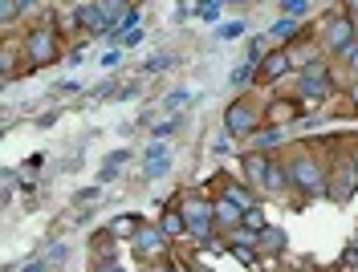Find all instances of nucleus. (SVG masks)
<instances>
[{"label": "nucleus", "instance_id": "obj_1", "mask_svg": "<svg viewBox=\"0 0 358 272\" xmlns=\"http://www.w3.org/2000/svg\"><path fill=\"white\" fill-rule=\"evenodd\" d=\"M289 175H293V187H297L301 195H310V199L330 195V183H326L322 163H313V159H293V163H289Z\"/></svg>", "mask_w": 358, "mask_h": 272}, {"label": "nucleus", "instance_id": "obj_2", "mask_svg": "<svg viewBox=\"0 0 358 272\" xmlns=\"http://www.w3.org/2000/svg\"><path fill=\"white\" fill-rule=\"evenodd\" d=\"M184 220H188V232L195 236V240H208V236H212V227H216V204L191 195L188 204H184Z\"/></svg>", "mask_w": 358, "mask_h": 272}, {"label": "nucleus", "instance_id": "obj_3", "mask_svg": "<svg viewBox=\"0 0 358 272\" xmlns=\"http://www.w3.org/2000/svg\"><path fill=\"white\" fill-rule=\"evenodd\" d=\"M24 53H29V69H41L57 57V37L53 29H33L29 41H24Z\"/></svg>", "mask_w": 358, "mask_h": 272}, {"label": "nucleus", "instance_id": "obj_4", "mask_svg": "<svg viewBox=\"0 0 358 272\" xmlns=\"http://www.w3.org/2000/svg\"><path fill=\"white\" fill-rule=\"evenodd\" d=\"M73 24L77 29H86V33H94V37H102V33H110L114 29V21H110V13L102 8V4H77V13H73Z\"/></svg>", "mask_w": 358, "mask_h": 272}, {"label": "nucleus", "instance_id": "obj_5", "mask_svg": "<svg viewBox=\"0 0 358 272\" xmlns=\"http://www.w3.org/2000/svg\"><path fill=\"white\" fill-rule=\"evenodd\" d=\"M224 130L228 135H257V110L248 102H232L224 110Z\"/></svg>", "mask_w": 358, "mask_h": 272}, {"label": "nucleus", "instance_id": "obj_6", "mask_svg": "<svg viewBox=\"0 0 358 272\" xmlns=\"http://www.w3.org/2000/svg\"><path fill=\"white\" fill-rule=\"evenodd\" d=\"M167 248V232L163 227H139L135 232V252L143 256V260H159Z\"/></svg>", "mask_w": 358, "mask_h": 272}, {"label": "nucleus", "instance_id": "obj_7", "mask_svg": "<svg viewBox=\"0 0 358 272\" xmlns=\"http://www.w3.org/2000/svg\"><path fill=\"white\" fill-rule=\"evenodd\" d=\"M171 171V151L155 138L151 146H147V155H143V179H155V175H167Z\"/></svg>", "mask_w": 358, "mask_h": 272}, {"label": "nucleus", "instance_id": "obj_8", "mask_svg": "<svg viewBox=\"0 0 358 272\" xmlns=\"http://www.w3.org/2000/svg\"><path fill=\"white\" fill-rule=\"evenodd\" d=\"M326 45L338 49V53H346V49L355 45V21H350V17H338V21L326 24Z\"/></svg>", "mask_w": 358, "mask_h": 272}, {"label": "nucleus", "instance_id": "obj_9", "mask_svg": "<svg viewBox=\"0 0 358 272\" xmlns=\"http://www.w3.org/2000/svg\"><path fill=\"white\" fill-rule=\"evenodd\" d=\"M240 220H244V207H240V204H232L228 195H224V199H216V224L240 227Z\"/></svg>", "mask_w": 358, "mask_h": 272}, {"label": "nucleus", "instance_id": "obj_10", "mask_svg": "<svg viewBox=\"0 0 358 272\" xmlns=\"http://www.w3.org/2000/svg\"><path fill=\"white\" fill-rule=\"evenodd\" d=\"M358 187V171L355 167H342V175H338V183L330 187V199H350Z\"/></svg>", "mask_w": 358, "mask_h": 272}, {"label": "nucleus", "instance_id": "obj_11", "mask_svg": "<svg viewBox=\"0 0 358 272\" xmlns=\"http://www.w3.org/2000/svg\"><path fill=\"white\" fill-rule=\"evenodd\" d=\"M301 98H310V102H326V98H330V82H326V73H322V77H301Z\"/></svg>", "mask_w": 358, "mask_h": 272}, {"label": "nucleus", "instance_id": "obj_12", "mask_svg": "<svg viewBox=\"0 0 358 272\" xmlns=\"http://www.w3.org/2000/svg\"><path fill=\"white\" fill-rule=\"evenodd\" d=\"M293 175H289V163H269V175H264V187L269 191H285Z\"/></svg>", "mask_w": 358, "mask_h": 272}, {"label": "nucleus", "instance_id": "obj_13", "mask_svg": "<svg viewBox=\"0 0 358 272\" xmlns=\"http://www.w3.org/2000/svg\"><path fill=\"white\" fill-rule=\"evenodd\" d=\"M269 163H273V159H261V155L253 151V155L244 159V179H248V183H261V187H264V175H269Z\"/></svg>", "mask_w": 358, "mask_h": 272}, {"label": "nucleus", "instance_id": "obj_14", "mask_svg": "<svg viewBox=\"0 0 358 272\" xmlns=\"http://www.w3.org/2000/svg\"><path fill=\"white\" fill-rule=\"evenodd\" d=\"M257 248H261V252H281V248H285V232H281V227H269V224H264L261 236H257Z\"/></svg>", "mask_w": 358, "mask_h": 272}, {"label": "nucleus", "instance_id": "obj_15", "mask_svg": "<svg viewBox=\"0 0 358 272\" xmlns=\"http://www.w3.org/2000/svg\"><path fill=\"white\" fill-rule=\"evenodd\" d=\"M285 69H289V53H281V49H277V53H269V57H264L261 77H264V82H273V77H281Z\"/></svg>", "mask_w": 358, "mask_h": 272}, {"label": "nucleus", "instance_id": "obj_16", "mask_svg": "<svg viewBox=\"0 0 358 272\" xmlns=\"http://www.w3.org/2000/svg\"><path fill=\"white\" fill-rule=\"evenodd\" d=\"M159 227H163L167 236H184V232H188V220H184V211L163 207V220H159Z\"/></svg>", "mask_w": 358, "mask_h": 272}, {"label": "nucleus", "instance_id": "obj_17", "mask_svg": "<svg viewBox=\"0 0 358 272\" xmlns=\"http://www.w3.org/2000/svg\"><path fill=\"white\" fill-rule=\"evenodd\" d=\"M224 195H228L232 204H240V207H244V211L253 207V191H248L244 183H232V179H224Z\"/></svg>", "mask_w": 358, "mask_h": 272}, {"label": "nucleus", "instance_id": "obj_18", "mask_svg": "<svg viewBox=\"0 0 358 272\" xmlns=\"http://www.w3.org/2000/svg\"><path fill=\"white\" fill-rule=\"evenodd\" d=\"M122 163H130V151H114V155H106V163H102V175L98 179L106 183V179H114L122 171Z\"/></svg>", "mask_w": 358, "mask_h": 272}, {"label": "nucleus", "instance_id": "obj_19", "mask_svg": "<svg viewBox=\"0 0 358 272\" xmlns=\"http://www.w3.org/2000/svg\"><path fill=\"white\" fill-rule=\"evenodd\" d=\"M139 227H143V220H139V216H119V220L110 224V232H114V236H130V240H135V232H139Z\"/></svg>", "mask_w": 358, "mask_h": 272}, {"label": "nucleus", "instance_id": "obj_20", "mask_svg": "<svg viewBox=\"0 0 358 272\" xmlns=\"http://www.w3.org/2000/svg\"><path fill=\"white\" fill-rule=\"evenodd\" d=\"M184 126V114H171V118H163V122H155V130H151V138H171L175 130Z\"/></svg>", "mask_w": 358, "mask_h": 272}, {"label": "nucleus", "instance_id": "obj_21", "mask_svg": "<svg viewBox=\"0 0 358 272\" xmlns=\"http://www.w3.org/2000/svg\"><path fill=\"white\" fill-rule=\"evenodd\" d=\"M269 33H273V41H289V37L297 33V17H281V21L269 29Z\"/></svg>", "mask_w": 358, "mask_h": 272}, {"label": "nucleus", "instance_id": "obj_22", "mask_svg": "<svg viewBox=\"0 0 358 272\" xmlns=\"http://www.w3.org/2000/svg\"><path fill=\"white\" fill-rule=\"evenodd\" d=\"M281 130H277V126H273V130H261V135H253V151H269V146H277V142H281Z\"/></svg>", "mask_w": 358, "mask_h": 272}, {"label": "nucleus", "instance_id": "obj_23", "mask_svg": "<svg viewBox=\"0 0 358 272\" xmlns=\"http://www.w3.org/2000/svg\"><path fill=\"white\" fill-rule=\"evenodd\" d=\"M188 98H195V93H188V90H175V93H167V98H163V110H167V114H179L184 106H188Z\"/></svg>", "mask_w": 358, "mask_h": 272}, {"label": "nucleus", "instance_id": "obj_24", "mask_svg": "<svg viewBox=\"0 0 358 272\" xmlns=\"http://www.w3.org/2000/svg\"><path fill=\"white\" fill-rule=\"evenodd\" d=\"M257 252H261V248H248V244H232V256H237V260H240V264H244V269H253V264L261 260Z\"/></svg>", "mask_w": 358, "mask_h": 272}, {"label": "nucleus", "instance_id": "obj_25", "mask_svg": "<svg viewBox=\"0 0 358 272\" xmlns=\"http://www.w3.org/2000/svg\"><path fill=\"white\" fill-rule=\"evenodd\" d=\"M216 37H220V41H240V37H244V24H240V21L220 24V29H216Z\"/></svg>", "mask_w": 358, "mask_h": 272}, {"label": "nucleus", "instance_id": "obj_26", "mask_svg": "<svg viewBox=\"0 0 358 272\" xmlns=\"http://www.w3.org/2000/svg\"><path fill=\"white\" fill-rule=\"evenodd\" d=\"M281 13H285V17H297V21H301V17L310 13V0H281Z\"/></svg>", "mask_w": 358, "mask_h": 272}, {"label": "nucleus", "instance_id": "obj_27", "mask_svg": "<svg viewBox=\"0 0 358 272\" xmlns=\"http://www.w3.org/2000/svg\"><path fill=\"white\" fill-rule=\"evenodd\" d=\"M240 227H248V232H257V236H261V227H264V216L257 211V207H248V211H244V220H240Z\"/></svg>", "mask_w": 358, "mask_h": 272}, {"label": "nucleus", "instance_id": "obj_28", "mask_svg": "<svg viewBox=\"0 0 358 272\" xmlns=\"http://www.w3.org/2000/svg\"><path fill=\"white\" fill-rule=\"evenodd\" d=\"M264 57H269L264 41H261V37H253V41H248V61H253V66H264Z\"/></svg>", "mask_w": 358, "mask_h": 272}, {"label": "nucleus", "instance_id": "obj_29", "mask_svg": "<svg viewBox=\"0 0 358 272\" xmlns=\"http://www.w3.org/2000/svg\"><path fill=\"white\" fill-rule=\"evenodd\" d=\"M171 61H175L171 53H155V57H151L143 69H147V73H163V69H171Z\"/></svg>", "mask_w": 358, "mask_h": 272}, {"label": "nucleus", "instance_id": "obj_30", "mask_svg": "<svg viewBox=\"0 0 358 272\" xmlns=\"http://www.w3.org/2000/svg\"><path fill=\"white\" fill-rule=\"evenodd\" d=\"M17 8H21V0H0V21L8 24L13 17H17Z\"/></svg>", "mask_w": 358, "mask_h": 272}, {"label": "nucleus", "instance_id": "obj_31", "mask_svg": "<svg viewBox=\"0 0 358 272\" xmlns=\"http://www.w3.org/2000/svg\"><path fill=\"white\" fill-rule=\"evenodd\" d=\"M248 77H253V61H244V66H237V69H232V86H244Z\"/></svg>", "mask_w": 358, "mask_h": 272}, {"label": "nucleus", "instance_id": "obj_32", "mask_svg": "<svg viewBox=\"0 0 358 272\" xmlns=\"http://www.w3.org/2000/svg\"><path fill=\"white\" fill-rule=\"evenodd\" d=\"M41 163H45V155H33V159L24 163V171H21L24 183H29V175H37V171H41Z\"/></svg>", "mask_w": 358, "mask_h": 272}, {"label": "nucleus", "instance_id": "obj_33", "mask_svg": "<svg viewBox=\"0 0 358 272\" xmlns=\"http://www.w3.org/2000/svg\"><path fill=\"white\" fill-rule=\"evenodd\" d=\"M94 272H126V269H122V264H114V260L106 256V260H98V264H94Z\"/></svg>", "mask_w": 358, "mask_h": 272}, {"label": "nucleus", "instance_id": "obj_34", "mask_svg": "<svg viewBox=\"0 0 358 272\" xmlns=\"http://www.w3.org/2000/svg\"><path fill=\"white\" fill-rule=\"evenodd\" d=\"M228 146H232V142H228V135H216L212 138V151H216V155H228Z\"/></svg>", "mask_w": 358, "mask_h": 272}, {"label": "nucleus", "instance_id": "obj_35", "mask_svg": "<svg viewBox=\"0 0 358 272\" xmlns=\"http://www.w3.org/2000/svg\"><path fill=\"white\" fill-rule=\"evenodd\" d=\"M216 13H220V4H200V17L204 21H216Z\"/></svg>", "mask_w": 358, "mask_h": 272}, {"label": "nucleus", "instance_id": "obj_36", "mask_svg": "<svg viewBox=\"0 0 358 272\" xmlns=\"http://www.w3.org/2000/svg\"><path fill=\"white\" fill-rule=\"evenodd\" d=\"M119 57H122L119 49H110V53H106V57H102V66H106V69H114V66H119Z\"/></svg>", "mask_w": 358, "mask_h": 272}, {"label": "nucleus", "instance_id": "obj_37", "mask_svg": "<svg viewBox=\"0 0 358 272\" xmlns=\"http://www.w3.org/2000/svg\"><path fill=\"white\" fill-rule=\"evenodd\" d=\"M342 57H346V61H350V66L358 69V41H355V45H350V49H346V53H342Z\"/></svg>", "mask_w": 358, "mask_h": 272}, {"label": "nucleus", "instance_id": "obj_38", "mask_svg": "<svg viewBox=\"0 0 358 272\" xmlns=\"http://www.w3.org/2000/svg\"><path fill=\"white\" fill-rule=\"evenodd\" d=\"M147 272H175V269H171V264H151Z\"/></svg>", "mask_w": 358, "mask_h": 272}, {"label": "nucleus", "instance_id": "obj_39", "mask_svg": "<svg viewBox=\"0 0 358 272\" xmlns=\"http://www.w3.org/2000/svg\"><path fill=\"white\" fill-rule=\"evenodd\" d=\"M350 102H355V106H358V82H355V86H350Z\"/></svg>", "mask_w": 358, "mask_h": 272}, {"label": "nucleus", "instance_id": "obj_40", "mask_svg": "<svg viewBox=\"0 0 358 272\" xmlns=\"http://www.w3.org/2000/svg\"><path fill=\"white\" fill-rule=\"evenodd\" d=\"M346 8H350V17H358V0H350V4H346Z\"/></svg>", "mask_w": 358, "mask_h": 272}, {"label": "nucleus", "instance_id": "obj_41", "mask_svg": "<svg viewBox=\"0 0 358 272\" xmlns=\"http://www.w3.org/2000/svg\"><path fill=\"white\" fill-rule=\"evenodd\" d=\"M29 4H33V0H21V8H29Z\"/></svg>", "mask_w": 358, "mask_h": 272}, {"label": "nucleus", "instance_id": "obj_42", "mask_svg": "<svg viewBox=\"0 0 358 272\" xmlns=\"http://www.w3.org/2000/svg\"><path fill=\"white\" fill-rule=\"evenodd\" d=\"M355 171H358V151H355Z\"/></svg>", "mask_w": 358, "mask_h": 272}]
</instances>
